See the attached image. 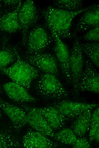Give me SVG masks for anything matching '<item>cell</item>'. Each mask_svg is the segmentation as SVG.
I'll return each instance as SVG.
<instances>
[{"instance_id": "1", "label": "cell", "mask_w": 99, "mask_h": 148, "mask_svg": "<svg viewBox=\"0 0 99 148\" xmlns=\"http://www.w3.org/2000/svg\"><path fill=\"white\" fill-rule=\"evenodd\" d=\"M88 8L78 11H68L50 6L44 9L41 13L49 28L53 30L60 38L68 39L74 36L70 30L73 20Z\"/></svg>"}, {"instance_id": "2", "label": "cell", "mask_w": 99, "mask_h": 148, "mask_svg": "<svg viewBox=\"0 0 99 148\" xmlns=\"http://www.w3.org/2000/svg\"><path fill=\"white\" fill-rule=\"evenodd\" d=\"M0 71L13 82L27 90L30 88L32 81L39 76L38 69L22 59L18 52L16 62L10 67L2 68Z\"/></svg>"}, {"instance_id": "3", "label": "cell", "mask_w": 99, "mask_h": 148, "mask_svg": "<svg viewBox=\"0 0 99 148\" xmlns=\"http://www.w3.org/2000/svg\"><path fill=\"white\" fill-rule=\"evenodd\" d=\"M36 88L40 94L48 98H59L68 94L56 75L50 73H44L40 76Z\"/></svg>"}, {"instance_id": "4", "label": "cell", "mask_w": 99, "mask_h": 148, "mask_svg": "<svg viewBox=\"0 0 99 148\" xmlns=\"http://www.w3.org/2000/svg\"><path fill=\"white\" fill-rule=\"evenodd\" d=\"M38 11L34 1H26L20 7L18 13V18L22 33V42L26 43L27 36L30 28L38 20Z\"/></svg>"}, {"instance_id": "5", "label": "cell", "mask_w": 99, "mask_h": 148, "mask_svg": "<svg viewBox=\"0 0 99 148\" xmlns=\"http://www.w3.org/2000/svg\"><path fill=\"white\" fill-rule=\"evenodd\" d=\"M84 60L79 39L76 36L70 54L69 61L71 83L75 91L83 71Z\"/></svg>"}, {"instance_id": "6", "label": "cell", "mask_w": 99, "mask_h": 148, "mask_svg": "<svg viewBox=\"0 0 99 148\" xmlns=\"http://www.w3.org/2000/svg\"><path fill=\"white\" fill-rule=\"evenodd\" d=\"M84 67L77 87L76 92H99V75L93 65L88 59L84 60Z\"/></svg>"}, {"instance_id": "7", "label": "cell", "mask_w": 99, "mask_h": 148, "mask_svg": "<svg viewBox=\"0 0 99 148\" xmlns=\"http://www.w3.org/2000/svg\"><path fill=\"white\" fill-rule=\"evenodd\" d=\"M52 40L45 29L40 26L34 28L28 33L27 39L28 54L42 53L50 44Z\"/></svg>"}, {"instance_id": "8", "label": "cell", "mask_w": 99, "mask_h": 148, "mask_svg": "<svg viewBox=\"0 0 99 148\" xmlns=\"http://www.w3.org/2000/svg\"><path fill=\"white\" fill-rule=\"evenodd\" d=\"M19 105L25 111L27 123L32 128L47 136L54 138L55 132L36 108L22 103Z\"/></svg>"}, {"instance_id": "9", "label": "cell", "mask_w": 99, "mask_h": 148, "mask_svg": "<svg viewBox=\"0 0 99 148\" xmlns=\"http://www.w3.org/2000/svg\"><path fill=\"white\" fill-rule=\"evenodd\" d=\"M49 29L55 41L54 52L55 58L66 80L68 83H71L69 65L70 54L67 47L53 30Z\"/></svg>"}, {"instance_id": "10", "label": "cell", "mask_w": 99, "mask_h": 148, "mask_svg": "<svg viewBox=\"0 0 99 148\" xmlns=\"http://www.w3.org/2000/svg\"><path fill=\"white\" fill-rule=\"evenodd\" d=\"M24 60L45 73L57 75L58 73L57 61L51 54L40 53L29 55L24 57Z\"/></svg>"}, {"instance_id": "11", "label": "cell", "mask_w": 99, "mask_h": 148, "mask_svg": "<svg viewBox=\"0 0 99 148\" xmlns=\"http://www.w3.org/2000/svg\"><path fill=\"white\" fill-rule=\"evenodd\" d=\"M52 106L57 109L67 119L76 118L84 112L98 106L95 104L63 101L54 103Z\"/></svg>"}, {"instance_id": "12", "label": "cell", "mask_w": 99, "mask_h": 148, "mask_svg": "<svg viewBox=\"0 0 99 148\" xmlns=\"http://www.w3.org/2000/svg\"><path fill=\"white\" fill-rule=\"evenodd\" d=\"M99 13L98 4H94L88 7L74 26L73 35L84 32L99 25Z\"/></svg>"}, {"instance_id": "13", "label": "cell", "mask_w": 99, "mask_h": 148, "mask_svg": "<svg viewBox=\"0 0 99 148\" xmlns=\"http://www.w3.org/2000/svg\"><path fill=\"white\" fill-rule=\"evenodd\" d=\"M0 108L9 118L15 130L19 131L27 124L26 113L21 107L0 98Z\"/></svg>"}, {"instance_id": "14", "label": "cell", "mask_w": 99, "mask_h": 148, "mask_svg": "<svg viewBox=\"0 0 99 148\" xmlns=\"http://www.w3.org/2000/svg\"><path fill=\"white\" fill-rule=\"evenodd\" d=\"M22 145L26 148H52L57 147L58 144L42 133L30 129L23 137Z\"/></svg>"}, {"instance_id": "15", "label": "cell", "mask_w": 99, "mask_h": 148, "mask_svg": "<svg viewBox=\"0 0 99 148\" xmlns=\"http://www.w3.org/2000/svg\"><path fill=\"white\" fill-rule=\"evenodd\" d=\"M3 87L7 96L13 101L22 103L34 102L36 100L26 89L14 82L5 83Z\"/></svg>"}, {"instance_id": "16", "label": "cell", "mask_w": 99, "mask_h": 148, "mask_svg": "<svg viewBox=\"0 0 99 148\" xmlns=\"http://www.w3.org/2000/svg\"><path fill=\"white\" fill-rule=\"evenodd\" d=\"M53 130L61 129L65 125L67 119L57 109L53 106L37 108Z\"/></svg>"}, {"instance_id": "17", "label": "cell", "mask_w": 99, "mask_h": 148, "mask_svg": "<svg viewBox=\"0 0 99 148\" xmlns=\"http://www.w3.org/2000/svg\"><path fill=\"white\" fill-rule=\"evenodd\" d=\"M21 5L22 1L20 0L13 11L3 15L0 20V30L13 33L21 30L18 13Z\"/></svg>"}, {"instance_id": "18", "label": "cell", "mask_w": 99, "mask_h": 148, "mask_svg": "<svg viewBox=\"0 0 99 148\" xmlns=\"http://www.w3.org/2000/svg\"><path fill=\"white\" fill-rule=\"evenodd\" d=\"M92 110H87L76 118L72 130L77 137H82L89 130Z\"/></svg>"}, {"instance_id": "19", "label": "cell", "mask_w": 99, "mask_h": 148, "mask_svg": "<svg viewBox=\"0 0 99 148\" xmlns=\"http://www.w3.org/2000/svg\"><path fill=\"white\" fill-rule=\"evenodd\" d=\"M20 147L19 141L10 131L0 128V148Z\"/></svg>"}, {"instance_id": "20", "label": "cell", "mask_w": 99, "mask_h": 148, "mask_svg": "<svg viewBox=\"0 0 99 148\" xmlns=\"http://www.w3.org/2000/svg\"><path fill=\"white\" fill-rule=\"evenodd\" d=\"M82 52L97 67L99 66V44L97 42L81 44Z\"/></svg>"}, {"instance_id": "21", "label": "cell", "mask_w": 99, "mask_h": 148, "mask_svg": "<svg viewBox=\"0 0 99 148\" xmlns=\"http://www.w3.org/2000/svg\"><path fill=\"white\" fill-rule=\"evenodd\" d=\"M17 52L15 48L9 46L4 47L0 50V70L16 60Z\"/></svg>"}, {"instance_id": "22", "label": "cell", "mask_w": 99, "mask_h": 148, "mask_svg": "<svg viewBox=\"0 0 99 148\" xmlns=\"http://www.w3.org/2000/svg\"><path fill=\"white\" fill-rule=\"evenodd\" d=\"M89 133V141H99V108L96 107L92 113Z\"/></svg>"}, {"instance_id": "23", "label": "cell", "mask_w": 99, "mask_h": 148, "mask_svg": "<svg viewBox=\"0 0 99 148\" xmlns=\"http://www.w3.org/2000/svg\"><path fill=\"white\" fill-rule=\"evenodd\" d=\"M53 5L55 8L68 11H78L83 8L82 1L80 0H55Z\"/></svg>"}, {"instance_id": "24", "label": "cell", "mask_w": 99, "mask_h": 148, "mask_svg": "<svg viewBox=\"0 0 99 148\" xmlns=\"http://www.w3.org/2000/svg\"><path fill=\"white\" fill-rule=\"evenodd\" d=\"M53 138L63 143L72 145L77 138L72 130L65 128L57 133H55Z\"/></svg>"}, {"instance_id": "25", "label": "cell", "mask_w": 99, "mask_h": 148, "mask_svg": "<svg viewBox=\"0 0 99 148\" xmlns=\"http://www.w3.org/2000/svg\"><path fill=\"white\" fill-rule=\"evenodd\" d=\"M80 38L88 41L96 42L99 40V25L90 29Z\"/></svg>"}, {"instance_id": "26", "label": "cell", "mask_w": 99, "mask_h": 148, "mask_svg": "<svg viewBox=\"0 0 99 148\" xmlns=\"http://www.w3.org/2000/svg\"><path fill=\"white\" fill-rule=\"evenodd\" d=\"M74 148H90L91 146L87 139L81 137L77 139L74 143L72 145Z\"/></svg>"}, {"instance_id": "27", "label": "cell", "mask_w": 99, "mask_h": 148, "mask_svg": "<svg viewBox=\"0 0 99 148\" xmlns=\"http://www.w3.org/2000/svg\"><path fill=\"white\" fill-rule=\"evenodd\" d=\"M20 0H4L3 3L7 5H14L18 3Z\"/></svg>"}, {"instance_id": "28", "label": "cell", "mask_w": 99, "mask_h": 148, "mask_svg": "<svg viewBox=\"0 0 99 148\" xmlns=\"http://www.w3.org/2000/svg\"><path fill=\"white\" fill-rule=\"evenodd\" d=\"M4 14H3V13L2 12L1 10L0 9V20Z\"/></svg>"}, {"instance_id": "29", "label": "cell", "mask_w": 99, "mask_h": 148, "mask_svg": "<svg viewBox=\"0 0 99 148\" xmlns=\"http://www.w3.org/2000/svg\"><path fill=\"white\" fill-rule=\"evenodd\" d=\"M3 89L1 85L0 84V93H1L3 92Z\"/></svg>"}, {"instance_id": "30", "label": "cell", "mask_w": 99, "mask_h": 148, "mask_svg": "<svg viewBox=\"0 0 99 148\" xmlns=\"http://www.w3.org/2000/svg\"><path fill=\"white\" fill-rule=\"evenodd\" d=\"M1 110L0 109V118H1Z\"/></svg>"}]
</instances>
